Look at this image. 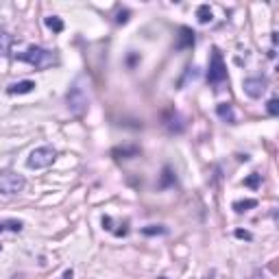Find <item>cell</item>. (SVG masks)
<instances>
[{"mask_svg":"<svg viewBox=\"0 0 279 279\" xmlns=\"http://www.w3.org/2000/svg\"><path fill=\"white\" fill-rule=\"evenodd\" d=\"M257 205V201L255 199H245V201H233V210L238 212V214H242V212H248L251 207H255Z\"/></svg>","mask_w":279,"mask_h":279,"instance_id":"obj_11","label":"cell"},{"mask_svg":"<svg viewBox=\"0 0 279 279\" xmlns=\"http://www.w3.org/2000/svg\"><path fill=\"white\" fill-rule=\"evenodd\" d=\"M18 62H24V63H31L35 68H48V65L55 63V55L50 50L42 48V46H29L24 53L16 55Z\"/></svg>","mask_w":279,"mask_h":279,"instance_id":"obj_1","label":"cell"},{"mask_svg":"<svg viewBox=\"0 0 279 279\" xmlns=\"http://www.w3.org/2000/svg\"><path fill=\"white\" fill-rule=\"evenodd\" d=\"M55 157H57V151H55L53 146H39V149L31 151V155H29V159H27V166L31 170L48 168L55 161Z\"/></svg>","mask_w":279,"mask_h":279,"instance_id":"obj_2","label":"cell"},{"mask_svg":"<svg viewBox=\"0 0 279 279\" xmlns=\"http://www.w3.org/2000/svg\"><path fill=\"white\" fill-rule=\"evenodd\" d=\"M103 227H105L107 231H111V218H109V216H103Z\"/></svg>","mask_w":279,"mask_h":279,"instance_id":"obj_20","label":"cell"},{"mask_svg":"<svg viewBox=\"0 0 279 279\" xmlns=\"http://www.w3.org/2000/svg\"><path fill=\"white\" fill-rule=\"evenodd\" d=\"M24 186H27V181L18 172H2L0 175V194H4V196L18 194V192L24 190Z\"/></svg>","mask_w":279,"mask_h":279,"instance_id":"obj_3","label":"cell"},{"mask_svg":"<svg viewBox=\"0 0 279 279\" xmlns=\"http://www.w3.org/2000/svg\"><path fill=\"white\" fill-rule=\"evenodd\" d=\"M72 277H74V271H72V268L63 271V275H62V279H72Z\"/></svg>","mask_w":279,"mask_h":279,"instance_id":"obj_21","label":"cell"},{"mask_svg":"<svg viewBox=\"0 0 279 279\" xmlns=\"http://www.w3.org/2000/svg\"><path fill=\"white\" fill-rule=\"evenodd\" d=\"M35 88H37V85H35V81H18V83L9 85L7 94H11V96H16V94H29V92H33Z\"/></svg>","mask_w":279,"mask_h":279,"instance_id":"obj_7","label":"cell"},{"mask_svg":"<svg viewBox=\"0 0 279 279\" xmlns=\"http://www.w3.org/2000/svg\"><path fill=\"white\" fill-rule=\"evenodd\" d=\"M245 92H247V96H251V98H260V96L266 92V81L264 79H247Z\"/></svg>","mask_w":279,"mask_h":279,"instance_id":"obj_6","label":"cell"},{"mask_svg":"<svg viewBox=\"0 0 279 279\" xmlns=\"http://www.w3.org/2000/svg\"><path fill=\"white\" fill-rule=\"evenodd\" d=\"M90 105V98L85 94V90L81 88V83H74L68 92V109L72 111L74 116H81Z\"/></svg>","mask_w":279,"mask_h":279,"instance_id":"obj_4","label":"cell"},{"mask_svg":"<svg viewBox=\"0 0 279 279\" xmlns=\"http://www.w3.org/2000/svg\"><path fill=\"white\" fill-rule=\"evenodd\" d=\"M142 233H144V236H155V233H166V227H161V225H149V227H144V229H142Z\"/></svg>","mask_w":279,"mask_h":279,"instance_id":"obj_16","label":"cell"},{"mask_svg":"<svg viewBox=\"0 0 279 279\" xmlns=\"http://www.w3.org/2000/svg\"><path fill=\"white\" fill-rule=\"evenodd\" d=\"M236 238H240V240H251V233H248V231H242V229H238L236 231Z\"/></svg>","mask_w":279,"mask_h":279,"instance_id":"obj_18","label":"cell"},{"mask_svg":"<svg viewBox=\"0 0 279 279\" xmlns=\"http://www.w3.org/2000/svg\"><path fill=\"white\" fill-rule=\"evenodd\" d=\"M196 20H199L201 24H210L212 20H214V13H212L210 4H201V7L196 9Z\"/></svg>","mask_w":279,"mask_h":279,"instance_id":"obj_10","label":"cell"},{"mask_svg":"<svg viewBox=\"0 0 279 279\" xmlns=\"http://www.w3.org/2000/svg\"><path fill=\"white\" fill-rule=\"evenodd\" d=\"M268 114H271V116H277L279 114V103H277V98H271V100H268Z\"/></svg>","mask_w":279,"mask_h":279,"instance_id":"obj_17","label":"cell"},{"mask_svg":"<svg viewBox=\"0 0 279 279\" xmlns=\"http://www.w3.org/2000/svg\"><path fill=\"white\" fill-rule=\"evenodd\" d=\"M260 179H262V175H257V172H251V175L245 179V186L247 187H253V190H257V186H260Z\"/></svg>","mask_w":279,"mask_h":279,"instance_id":"obj_15","label":"cell"},{"mask_svg":"<svg viewBox=\"0 0 279 279\" xmlns=\"http://www.w3.org/2000/svg\"><path fill=\"white\" fill-rule=\"evenodd\" d=\"M225 79H227V65L222 62V55L214 48L212 50L210 68H207V81H210V83H222Z\"/></svg>","mask_w":279,"mask_h":279,"instance_id":"obj_5","label":"cell"},{"mask_svg":"<svg viewBox=\"0 0 279 279\" xmlns=\"http://www.w3.org/2000/svg\"><path fill=\"white\" fill-rule=\"evenodd\" d=\"M179 48H190L194 46V31H190V29H181V35H179V44H177Z\"/></svg>","mask_w":279,"mask_h":279,"instance_id":"obj_9","label":"cell"},{"mask_svg":"<svg viewBox=\"0 0 279 279\" xmlns=\"http://www.w3.org/2000/svg\"><path fill=\"white\" fill-rule=\"evenodd\" d=\"M11 42H13L11 35H7V33L0 35V55H9V44Z\"/></svg>","mask_w":279,"mask_h":279,"instance_id":"obj_14","label":"cell"},{"mask_svg":"<svg viewBox=\"0 0 279 279\" xmlns=\"http://www.w3.org/2000/svg\"><path fill=\"white\" fill-rule=\"evenodd\" d=\"M216 114L220 116L225 123H229V124H236V114H233V109H231V105L229 103H218L216 105Z\"/></svg>","mask_w":279,"mask_h":279,"instance_id":"obj_8","label":"cell"},{"mask_svg":"<svg viewBox=\"0 0 279 279\" xmlns=\"http://www.w3.org/2000/svg\"><path fill=\"white\" fill-rule=\"evenodd\" d=\"M46 27L53 33H62L63 31V22H62V18H57V16H48L46 18Z\"/></svg>","mask_w":279,"mask_h":279,"instance_id":"obj_13","label":"cell"},{"mask_svg":"<svg viewBox=\"0 0 279 279\" xmlns=\"http://www.w3.org/2000/svg\"><path fill=\"white\" fill-rule=\"evenodd\" d=\"M22 222H20V220H0V233H2V231H22Z\"/></svg>","mask_w":279,"mask_h":279,"instance_id":"obj_12","label":"cell"},{"mask_svg":"<svg viewBox=\"0 0 279 279\" xmlns=\"http://www.w3.org/2000/svg\"><path fill=\"white\" fill-rule=\"evenodd\" d=\"M126 20H129V11H120L118 18H116V22H118V24H124Z\"/></svg>","mask_w":279,"mask_h":279,"instance_id":"obj_19","label":"cell"}]
</instances>
